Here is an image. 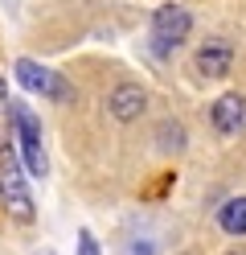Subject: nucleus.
Masks as SVG:
<instances>
[{"mask_svg":"<svg viewBox=\"0 0 246 255\" xmlns=\"http://www.w3.org/2000/svg\"><path fill=\"white\" fill-rule=\"evenodd\" d=\"M12 132H16V144H21V156H25V169L33 173V177H45V144H41V128L37 120L29 116L25 107H12Z\"/></svg>","mask_w":246,"mask_h":255,"instance_id":"obj_1","label":"nucleus"},{"mask_svg":"<svg viewBox=\"0 0 246 255\" xmlns=\"http://www.w3.org/2000/svg\"><path fill=\"white\" fill-rule=\"evenodd\" d=\"M189 29H193V17L180 4H164L156 17H152V50L156 54H168L176 50L180 41L189 37Z\"/></svg>","mask_w":246,"mask_h":255,"instance_id":"obj_2","label":"nucleus"},{"mask_svg":"<svg viewBox=\"0 0 246 255\" xmlns=\"http://www.w3.org/2000/svg\"><path fill=\"white\" fill-rule=\"evenodd\" d=\"M16 83H21V87H29V91H37V95H49V99H66L62 78H58L54 70L37 66V62H29V58H21V62H16Z\"/></svg>","mask_w":246,"mask_h":255,"instance_id":"obj_3","label":"nucleus"},{"mask_svg":"<svg viewBox=\"0 0 246 255\" xmlns=\"http://www.w3.org/2000/svg\"><path fill=\"white\" fill-rule=\"evenodd\" d=\"M209 116H213V128H218L222 136H234L238 128L246 124V99L230 91V95H222V99L213 103V111H209Z\"/></svg>","mask_w":246,"mask_h":255,"instance_id":"obj_4","label":"nucleus"},{"mask_svg":"<svg viewBox=\"0 0 246 255\" xmlns=\"http://www.w3.org/2000/svg\"><path fill=\"white\" fill-rule=\"evenodd\" d=\"M230 62H234V50H230L226 41H205L201 50H197V70L205 78H222L230 70Z\"/></svg>","mask_w":246,"mask_h":255,"instance_id":"obj_5","label":"nucleus"},{"mask_svg":"<svg viewBox=\"0 0 246 255\" xmlns=\"http://www.w3.org/2000/svg\"><path fill=\"white\" fill-rule=\"evenodd\" d=\"M144 103H148V99H144L140 87H119V91L111 95V116L127 124V120H136L140 111H144Z\"/></svg>","mask_w":246,"mask_h":255,"instance_id":"obj_6","label":"nucleus"},{"mask_svg":"<svg viewBox=\"0 0 246 255\" xmlns=\"http://www.w3.org/2000/svg\"><path fill=\"white\" fill-rule=\"evenodd\" d=\"M218 222L226 235H246V198H230L218 210Z\"/></svg>","mask_w":246,"mask_h":255,"instance_id":"obj_7","label":"nucleus"},{"mask_svg":"<svg viewBox=\"0 0 246 255\" xmlns=\"http://www.w3.org/2000/svg\"><path fill=\"white\" fill-rule=\"evenodd\" d=\"M78 255H98V243H94V235H90V231H82V235H78Z\"/></svg>","mask_w":246,"mask_h":255,"instance_id":"obj_8","label":"nucleus"},{"mask_svg":"<svg viewBox=\"0 0 246 255\" xmlns=\"http://www.w3.org/2000/svg\"><path fill=\"white\" fill-rule=\"evenodd\" d=\"M123 255H156V247L148 243V239H140V243H127V247H123Z\"/></svg>","mask_w":246,"mask_h":255,"instance_id":"obj_9","label":"nucleus"},{"mask_svg":"<svg viewBox=\"0 0 246 255\" xmlns=\"http://www.w3.org/2000/svg\"><path fill=\"white\" fill-rule=\"evenodd\" d=\"M8 99V87H4V78H0V103H4Z\"/></svg>","mask_w":246,"mask_h":255,"instance_id":"obj_10","label":"nucleus"},{"mask_svg":"<svg viewBox=\"0 0 246 255\" xmlns=\"http://www.w3.org/2000/svg\"><path fill=\"white\" fill-rule=\"evenodd\" d=\"M45 255H54V251H45Z\"/></svg>","mask_w":246,"mask_h":255,"instance_id":"obj_11","label":"nucleus"}]
</instances>
